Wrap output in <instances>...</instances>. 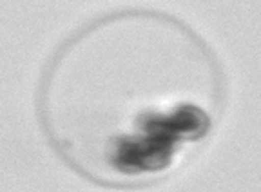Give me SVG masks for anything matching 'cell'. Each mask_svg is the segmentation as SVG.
Instances as JSON below:
<instances>
[{"instance_id":"1","label":"cell","mask_w":261,"mask_h":192,"mask_svg":"<svg viewBox=\"0 0 261 192\" xmlns=\"http://www.w3.org/2000/svg\"><path fill=\"white\" fill-rule=\"evenodd\" d=\"M174 140L147 134L142 140H122L114 152V165L122 171H158L169 163Z\"/></svg>"},{"instance_id":"2","label":"cell","mask_w":261,"mask_h":192,"mask_svg":"<svg viewBox=\"0 0 261 192\" xmlns=\"http://www.w3.org/2000/svg\"><path fill=\"white\" fill-rule=\"evenodd\" d=\"M208 120L200 109L185 105L169 116L149 115L142 118V131L145 134H160L171 140L198 138L207 131Z\"/></svg>"}]
</instances>
